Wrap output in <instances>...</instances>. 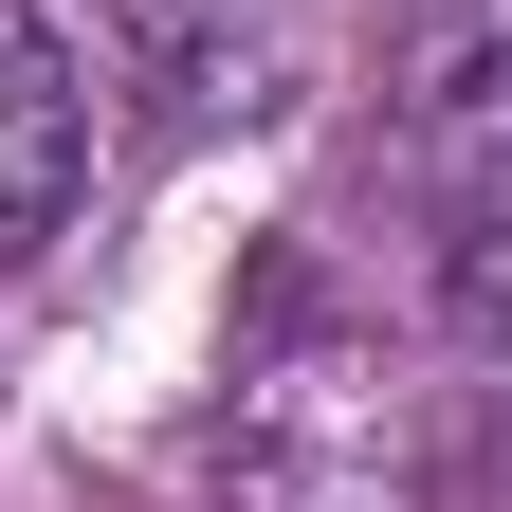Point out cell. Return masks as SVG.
Wrapping results in <instances>:
<instances>
[{
  "mask_svg": "<svg viewBox=\"0 0 512 512\" xmlns=\"http://www.w3.org/2000/svg\"><path fill=\"white\" fill-rule=\"evenodd\" d=\"M439 330L458 348H512V220L458 202V238H439Z\"/></svg>",
  "mask_w": 512,
  "mask_h": 512,
  "instance_id": "5b68a950",
  "label": "cell"
},
{
  "mask_svg": "<svg viewBox=\"0 0 512 512\" xmlns=\"http://www.w3.org/2000/svg\"><path fill=\"white\" fill-rule=\"evenodd\" d=\"M92 202V37L55 0H0V275Z\"/></svg>",
  "mask_w": 512,
  "mask_h": 512,
  "instance_id": "3957f363",
  "label": "cell"
},
{
  "mask_svg": "<svg viewBox=\"0 0 512 512\" xmlns=\"http://www.w3.org/2000/svg\"><path fill=\"white\" fill-rule=\"evenodd\" d=\"M384 147L439 202L512 220V0H403V37H384Z\"/></svg>",
  "mask_w": 512,
  "mask_h": 512,
  "instance_id": "7a4b0ae2",
  "label": "cell"
},
{
  "mask_svg": "<svg viewBox=\"0 0 512 512\" xmlns=\"http://www.w3.org/2000/svg\"><path fill=\"white\" fill-rule=\"evenodd\" d=\"M110 55H128V92H147L165 128H256L293 74V37H275V0H92Z\"/></svg>",
  "mask_w": 512,
  "mask_h": 512,
  "instance_id": "277c9868",
  "label": "cell"
},
{
  "mask_svg": "<svg viewBox=\"0 0 512 512\" xmlns=\"http://www.w3.org/2000/svg\"><path fill=\"white\" fill-rule=\"evenodd\" d=\"M220 512H439V384L384 330H348L311 256H275L238 311Z\"/></svg>",
  "mask_w": 512,
  "mask_h": 512,
  "instance_id": "6da1fadb",
  "label": "cell"
}]
</instances>
